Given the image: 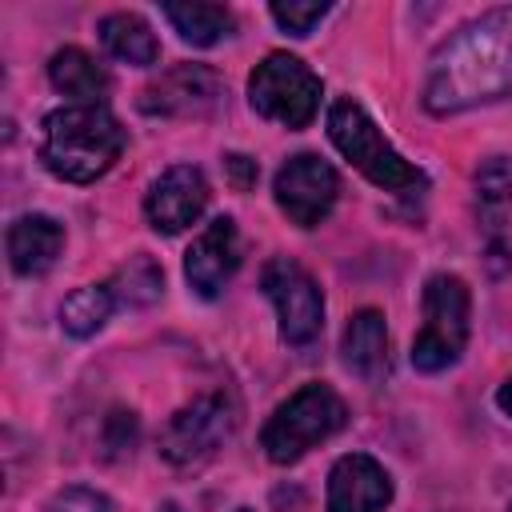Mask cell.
<instances>
[{
    "mask_svg": "<svg viewBox=\"0 0 512 512\" xmlns=\"http://www.w3.org/2000/svg\"><path fill=\"white\" fill-rule=\"evenodd\" d=\"M512 96V4L464 20L428 60L424 108L456 116Z\"/></svg>",
    "mask_w": 512,
    "mask_h": 512,
    "instance_id": "1",
    "label": "cell"
},
{
    "mask_svg": "<svg viewBox=\"0 0 512 512\" xmlns=\"http://www.w3.org/2000/svg\"><path fill=\"white\" fill-rule=\"evenodd\" d=\"M128 132L104 104H60L44 116L40 160L56 180L92 184L124 152Z\"/></svg>",
    "mask_w": 512,
    "mask_h": 512,
    "instance_id": "2",
    "label": "cell"
},
{
    "mask_svg": "<svg viewBox=\"0 0 512 512\" xmlns=\"http://www.w3.org/2000/svg\"><path fill=\"white\" fill-rule=\"evenodd\" d=\"M328 140L376 188L396 192V196H420V192H428V176L416 164H408L384 140V132L376 128V120L352 96H340V100L328 104Z\"/></svg>",
    "mask_w": 512,
    "mask_h": 512,
    "instance_id": "3",
    "label": "cell"
},
{
    "mask_svg": "<svg viewBox=\"0 0 512 512\" xmlns=\"http://www.w3.org/2000/svg\"><path fill=\"white\" fill-rule=\"evenodd\" d=\"M348 424V404L332 384H300L288 400L272 408L260 428V448L272 464H296L316 444L332 440Z\"/></svg>",
    "mask_w": 512,
    "mask_h": 512,
    "instance_id": "4",
    "label": "cell"
},
{
    "mask_svg": "<svg viewBox=\"0 0 512 512\" xmlns=\"http://www.w3.org/2000/svg\"><path fill=\"white\" fill-rule=\"evenodd\" d=\"M420 332L412 340V368L432 376L460 360L472 328V292L456 272H432L420 296Z\"/></svg>",
    "mask_w": 512,
    "mask_h": 512,
    "instance_id": "5",
    "label": "cell"
},
{
    "mask_svg": "<svg viewBox=\"0 0 512 512\" xmlns=\"http://www.w3.org/2000/svg\"><path fill=\"white\" fill-rule=\"evenodd\" d=\"M320 92H324L320 76L300 56H288V52H268L248 76L252 112L288 128V132H300L316 120Z\"/></svg>",
    "mask_w": 512,
    "mask_h": 512,
    "instance_id": "6",
    "label": "cell"
},
{
    "mask_svg": "<svg viewBox=\"0 0 512 512\" xmlns=\"http://www.w3.org/2000/svg\"><path fill=\"white\" fill-rule=\"evenodd\" d=\"M236 424H240L236 400L228 392H204L168 416V424L156 436V448L172 468H200L224 448Z\"/></svg>",
    "mask_w": 512,
    "mask_h": 512,
    "instance_id": "7",
    "label": "cell"
},
{
    "mask_svg": "<svg viewBox=\"0 0 512 512\" xmlns=\"http://www.w3.org/2000/svg\"><path fill=\"white\" fill-rule=\"evenodd\" d=\"M260 288L276 308V328L288 348H308L324 328V292L304 264L272 256L260 268Z\"/></svg>",
    "mask_w": 512,
    "mask_h": 512,
    "instance_id": "8",
    "label": "cell"
},
{
    "mask_svg": "<svg viewBox=\"0 0 512 512\" xmlns=\"http://www.w3.org/2000/svg\"><path fill=\"white\" fill-rule=\"evenodd\" d=\"M272 196L276 208L296 224V228H316L328 220V212L336 208L340 196V176L328 160H320L316 152H296L276 168L272 180Z\"/></svg>",
    "mask_w": 512,
    "mask_h": 512,
    "instance_id": "9",
    "label": "cell"
},
{
    "mask_svg": "<svg viewBox=\"0 0 512 512\" xmlns=\"http://www.w3.org/2000/svg\"><path fill=\"white\" fill-rule=\"evenodd\" d=\"M208 176L196 164H172L164 168L148 192H144V216L160 236H176L192 228L208 208Z\"/></svg>",
    "mask_w": 512,
    "mask_h": 512,
    "instance_id": "10",
    "label": "cell"
},
{
    "mask_svg": "<svg viewBox=\"0 0 512 512\" xmlns=\"http://www.w3.org/2000/svg\"><path fill=\"white\" fill-rule=\"evenodd\" d=\"M220 96H224V80L208 64H176L140 92V112L168 116V120L208 116L220 104Z\"/></svg>",
    "mask_w": 512,
    "mask_h": 512,
    "instance_id": "11",
    "label": "cell"
},
{
    "mask_svg": "<svg viewBox=\"0 0 512 512\" xmlns=\"http://www.w3.org/2000/svg\"><path fill=\"white\" fill-rule=\"evenodd\" d=\"M240 268V232L232 216H216L184 252V280L200 300H216Z\"/></svg>",
    "mask_w": 512,
    "mask_h": 512,
    "instance_id": "12",
    "label": "cell"
},
{
    "mask_svg": "<svg viewBox=\"0 0 512 512\" xmlns=\"http://www.w3.org/2000/svg\"><path fill=\"white\" fill-rule=\"evenodd\" d=\"M392 504V476L388 468L368 452H344L324 488L328 512H384Z\"/></svg>",
    "mask_w": 512,
    "mask_h": 512,
    "instance_id": "13",
    "label": "cell"
},
{
    "mask_svg": "<svg viewBox=\"0 0 512 512\" xmlns=\"http://www.w3.org/2000/svg\"><path fill=\"white\" fill-rule=\"evenodd\" d=\"M4 248L16 276H44L64 252V224L44 212H24L8 224Z\"/></svg>",
    "mask_w": 512,
    "mask_h": 512,
    "instance_id": "14",
    "label": "cell"
},
{
    "mask_svg": "<svg viewBox=\"0 0 512 512\" xmlns=\"http://www.w3.org/2000/svg\"><path fill=\"white\" fill-rule=\"evenodd\" d=\"M340 360L364 384H380L388 376V324H384V312L360 308V312L348 316L344 336H340Z\"/></svg>",
    "mask_w": 512,
    "mask_h": 512,
    "instance_id": "15",
    "label": "cell"
},
{
    "mask_svg": "<svg viewBox=\"0 0 512 512\" xmlns=\"http://www.w3.org/2000/svg\"><path fill=\"white\" fill-rule=\"evenodd\" d=\"M48 84L60 96H68V104H104L108 72H104V64L92 52L68 44V48H56L52 52V60H48Z\"/></svg>",
    "mask_w": 512,
    "mask_h": 512,
    "instance_id": "16",
    "label": "cell"
},
{
    "mask_svg": "<svg viewBox=\"0 0 512 512\" xmlns=\"http://www.w3.org/2000/svg\"><path fill=\"white\" fill-rule=\"evenodd\" d=\"M96 36L104 44V52L120 64L132 68H152L160 60V40L152 32V24L140 12H108L96 24Z\"/></svg>",
    "mask_w": 512,
    "mask_h": 512,
    "instance_id": "17",
    "label": "cell"
},
{
    "mask_svg": "<svg viewBox=\"0 0 512 512\" xmlns=\"http://www.w3.org/2000/svg\"><path fill=\"white\" fill-rule=\"evenodd\" d=\"M160 12L172 24V32L184 44H192V48H212L216 40H224L236 28V20H232V12L224 4H200V0H192V4H164Z\"/></svg>",
    "mask_w": 512,
    "mask_h": 512,
    "instance_id": "18",
    "label": "cell"
},
{
    "mask_svg": "<svg viewBox=\"0 0 512 512\" xmlns=\"http://www.w3.org/2000/svg\"><path fill=\"white\" fill-rule=\"evenodd\" d=\"M116 308H120V304H116L108 280H100V284H80V288H72V292L64 296V304H60V328H64L68 336H76V340H88V336H96V332L108 324V316H112Z\"/></svg>",
    "mask_w": 512,
    "mask_h": 512,
    "instance_id": "19",
    "label": "cell"
},
{
    "mask_svg": "<svg viewBox=\"0 0 512 512\" xmlns=\"http://www.w3.org/2000/svg\"><path fill=\"white\" fill-rule=\"evenodd\" d=\"M108 288H112V296H116L120 308H148L164 292V268L152 256L136 252V256H128V264H120L108 276Z\"/></svg>",
    "mask_w": 512,
    "mask_h": 512,
    "instance_id": "20",
    "label": "cell"
},
{
    "mask_svg": "<svg viewBox=\"0 0 512 512\" xmlns=\"http://www.w3.org/2000/svg\"><path fill=\"white\" fill-rule=\"evenodd\" d=\"M476 208L488 228H500L512 212V156H492L476 168Z\"/></svg>",
    "mask_w": 512,
    "mask_h": 512,
    "instance_id": "21",
    "label": "cell"
},
{
    "mask_svg": "<svg viewBox=\"0 0 512 512\" xmlns=\"http://www.w3.org/2000/svg\"><path fill=\"white\" fill-rule=\"evenodd\" d=\"M328 8L332 4H324V0H276L268 12H272V20L288 32V36H308L324 16H328Z\"/></svg>",
    "mask_w": 512,
    "mask_h": 512,
    "instance_id": "22",
    "label": "cell"
},
{
    "mask_svg": "<svg viewBox=\"0 0 512 512\" xmlns=\"http://www.w3.org/2000/svg\"><path fill=\"white\" fill-rule=\"evenodd\" d=\"M40 512H112V500L88 484H68L44 500Z\"/></svg>",
    "mask_w": 512,
    "mask_h": 512,
    "instance_id": "23",
    "label": "cell"
},
{
    "mask_svg": "<svg viewBox=\"0 0 512 512\" xmlns=\"http://www.w3.org/2000/svg\"><path fill=\"white\" fill-rule=\"evenodd\" d=\"M224 168H228V180H232L240 192L252 188V184H256V172H260L256 160H248V156H240V152H228V156H224Z\"/></svg>",
    "mask_w": 512,
    "mask_h": 512,
    "instance_id": "24",
    "label": "cell"
},
{
    "mask_svg": "<svg viewBox=\"0 0 512 512\" xmlns=\"http://www.w3.org/2000/svg\"><path fill=\"white\" fill-rule=\"evenodd\" d=\"M496 408H500L504 416H512V376H508V380L496 388Z\"/></svg>",
    "mask_w": 512,
    "mask_h": 512,
    "instance_id": "25",
    "label": "cell"
},
{
    "mask_svg": "<svg viewBox=\"0 0 512 512\" xmlns=\"http://www.w3.org/2000/svg\"><path fill=\"white\" fill-rule=\"evenodd\" d=\"M156 512H180V504H172V500H164V504H160Z\"/></svg>",
    "mask_w": 512,
    "mask_h": 512,
    "instance_id": "26",
    "label": "cell"
},
{
    "mask_svg": "<svg viewBox=\"0 0 512 512\" xmlns=\"http://www.w3.org/2000/svg\"><path fill=\"white\" fill-rule=\"evenodd\" d=\"M236 512H256V508H236Z\"/></svg>",
    "mask_w": 512,
    "mask_h": 512,
    "instance_id": "27",
    "label": "cell"
},
{
    "mask_svg": "<svg viewBox=\"0 0 512 512\" xmlns=\"http://www.w3.org/2000/svg\"><path fill=\"white\" fill-rule=\"evenodd\" d=\"M508 512H512V504H508Z\"/></svg>",
    "mask_w": 512,
    "mask_h": 512,
    "instance_id": "28",
    "label": "cell"
}]
</instances>
